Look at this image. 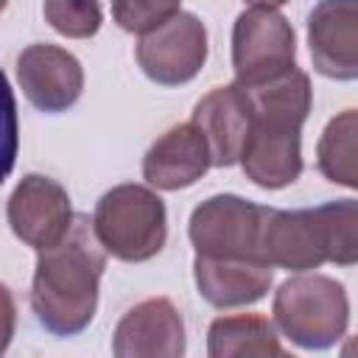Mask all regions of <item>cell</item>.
Instances as JSON below:
<instances>
[{"instance_id":"6da1fadb","label":"cell","mask_w":358,"mask_h":358,"mask_svg":"<svg viewBox=\"0 0 358 358\" xmlns=\"http://www.w3.org/2000/svg\"><path fill=\"white\" fill-rule=\"evenodd\" d=\"M109 252L95 235L92 218L76 213L67 235L36 252L31 280V310L50 336L84 333L98 310V285Z\"/></svg>"},{"instance_id":"7a4b0ae2","label":"cell","mask_w":358,"mask_h":358,"mask_svg":"<svg viewBox=\"0 0 358 358\" xmlns=\"http://www.w3.org/2000/svg\"><path fill=\"white\" fill-rule=\"evenodd\" d=\"M252 98V131L241 154L246 179L263 190H282L302 173V126L310 115L313 90L305 70L246 87Z\"/></svg>"},{"instance_id":"3957f363","label":"cell","mask_w":358,"mask_h":358,"mask_svg":"<svg viewBox=\"0 0 358 358\" xmlns=\"http://www.w3.org/2000/svg\"><path fill=\"white\" fill-rule=\"evenodd\" d=\"M271 313L274 327L299 350H330L347 333L350 296L336 277L299 271L280 282Z\"/></svg>"},{"instance_id":"277c9868","label":"cell","mask_w":358,"mask_h":358,"mask_svg":"<svg viewBox=\"0 0 358 358\" xmlns=\"http://www.w3.org/2000/svg\"><path fill=\"white\" fill-rule=\"evenodd\" d=\"M92 227L112 257L145 263L157 257L168 241V210L151 185L123 182L95 201Z\"/></svg>"},{"instance_id":"5b68a950","label":"cell","mask_w":358,"mask_h":358,"mask_svg":"<svg viewBox=\"0 0 358 358\" xmlns=\"http://www.w3.org/2000/svg\"><path fill=\"white\" fill-rule=\"evenodd\" d=\"M268 210L271 207L249 201L238 193H215L190 213L187 238L196 255L268 263L263 257V229Z\"/></svg>"},{"instance_id":"8992f818","label":"cell","mask_w":358,"mask_h":358,"mask_svg":"<svg viewBox=\"0 0 358 358\" xmlns=\"http://www.w3.org/2000/svg\"><path fill=\"white\" fill-rule=\"evenodd\" d=\"M296 67L294 25L268 6H249L232 25V70L243 87L266 84Z\"/></svg>"},{"instance_id":"52a82bcc","label":"cell","mask_w":358,"mask_h":358,"mask_svg":"<svg viewBox=\"0 0 358 358\" xmlns=\"http://www.w3.org/2000/svg\"><path fill=\"white\" fill-rule=\"evenodd\" d=\"M207 53V28L190 11H179L159 28L143 34L134 48L143 76L159 87H182L193 81L201 73Z\"/></svg>"},{"instance_id":"ba28073f","label":"cell","mask_w":358,"mask_h":358,"mask_svg":"<svg viewBox=\"0 0 358 358\" xmlns=\"http://www.w3.org/2000/svg\"><path fill=\"white\" fill-rule=\"evenodd\" d=\"M73 218L70 193L45 173H25L6 201V221L14 238L36 252L59 243L73 227Z\"/></svg>"},{"instance_id":"9c48e42d","label":"cell","mask_w":358,"mask_h":358,"mask_svg":"<svg viewBox=\"0 0 358 358\" xmlns=\"http://www.w3.org/2000/svg\"><path fill=\"white\" fill-rule=\"evenodd\" d=\"M14 78L25 101L45 115L67 112L84 92L81 62L70 50L50 42H34L22 48V53L17 56Z\"/></svg>"},{"instance_id":"30bf717a","label":"cell","mask_w":358,"mask_h":358,"mask_svg":"<svg viewBox=\"0 0 358 358\" xmlns=\"http://www.w3.org/2000/svg\"><path fill=\"white\" fill-rule=\"evenodd\" d=\"M313 70L333 81H358V0H316L308 11Z\"/></svg>"},{"instance_id":"8fae6325","label":"cell","mask_w":358,"mask_h":358,"mask_svg":"<svg viewBox=\"0 0 358 358\" xmlns=\"http://www.w3.org/2000/svg\"><path fill=\"white\" fill-rule=\"evenodd\" d=\"M117 358H179L185 355V319L168 296H148L129 308L115 333Z\"/></svg>"},{"instance_id":"7c38bea8","label":"cell","mask_w":358,"mask_h":358,"mask_svg":"<svg viewBox=\"0 0 358 358\" xmlns=\"http://www.w3.org/2000/svg\"><path fill=\"white\" fill-rule=\"evenodd\" d=\"M190 120L207 137L213 168L241 165V154L252 131V98L241 81H229L224 87L210 90L193 106Z\"/></svg>"},{"instance_id":"4fadbf2b","label":"cell","mask_w":358,"mask_h":358,"mask_svg":"<svg viewBox=\"0 0 358 358\" xmlns=\"http://www.w3.org/2000/svg\"><path fill=\"white\" fill-rule=\"evenodd\" d=\"M213 168L204 131L187 120L159 134L143 157V179L154 190H182L196 185Z\"/></svg>"},{"instance_id":"5bb4252c","label":"cell","mask_w":358,"mask_h":358,"mask_svg":"<svg viewBox=\"0 0 358 358\" xmlns=\"http://www.w3.org/2000/svg\"><path fill=\"white\" fill-rule=\"evenodd\" d=\"M193 280H196L199 296L213 308H221V310L246 308L260 302L268 294L274 282V266L263 260H246V257L196 255Z\"/></svg>"},{"instance_id":"9a60e30c","label":"cell","mask_w":358,"mask_h":358,"mask_svg":"<svg viewBox=\"0 0 358 358\" xmlns=\"http://www.w3.org/2000/svg\"><path fill=\"white\" fill-rule=\"evenodd\" d=\"M263 257L274 268L285 271H313L327 263L322 246V229L316 207L305 210H268L263 229Z\"/></svg>"},{"instance_id":"2e32d148","label":"cell","mask_w":358,"mask_h":358,"mask_svg":"<svg viewBox=\"0 0 358 358\" xmlns=\"http://www.w3.org/2000/svg\"><path fill=\"white\" fill-rule=\"evenodd\" d=\"M207 355L210 358H235V355H285L274 324L257 313H232L210 322L207 330Z\"/></svg>"},{"instance_id":"e0dca14e","label":"cell","mask_w":358,"mask_h":358,"mask_svg":"<svg viewBox=\"0 0 358 358\" xmlns=\"http://www.w3.org/2000/svg\"><path fill=\"white\" fill-rule=\"evenodd\" d=\"M319 173L341 187L358 190V109L336 112L316 143Z\"/></svg>"},{"instance_id":"ac0fdd59","label":"cell","mask_w":358,"mask_h":358,"mask_svg":"<svg viewBox=\"0 0 358 358\" xmlns=\"http://www.w3.org/2000/svg\"><path fill=\"white\" fill-rule=\"evenodd\" d=\"M327 263L358 266V201L336 199L316 207Z\"/></svg>"},{"instance_id":"d6986e66","label":"cell","mask_w":358,"mask_h":358,"mask_svg":"<svg viewBox=\"0 0 358 358\" xmlns=\"http://www.w3.org/2000/svg\"><path fill=\"white\" fill-rule=\"evenodd\" d=\"M45 22L67 39H90L103 25L101 0H45Z\"/></svg>"},{"instance_id":"ffe728a7","label":"cell","mask_w":358,"mask_h":358,"mask_svg":"<svg viewBox=\"0 0 358 358\" xmlns=\"http://www.w3.org/2000/svg\"><path fill=\"white\" fill-rule=\"evenodd\" d=\"M112 20L126 34H148L182 11V0H109Z\"/></svg>"},{"instance_id":"44dd1931","label":"cell","mask_w":358,"mask_h":358,"mask_svg":"<svg viewBox=\"0 0 358 358\" xmlns=\"http://www.w3.org/2000/svg\"><path fill=\"white\" fill-rule=\"evenodd\" d=\"M249 6H268V8H280V6H285L288 0H246Z\"/></svg>"},{"instance_id":"7402d4cb","label":"cell","mask_w":358,"mask_h":358,"mask_svg":"<svg viewBox=\"0 0 358 358\" xmlns=\"http://www.w3.org/2000/svg\"><path fill=\"white\" fill-rule=\"evenodd\" d=\"M341 355H358V336H355V338H350V341L341 347Z\"/></svg>"}]
</instances>
